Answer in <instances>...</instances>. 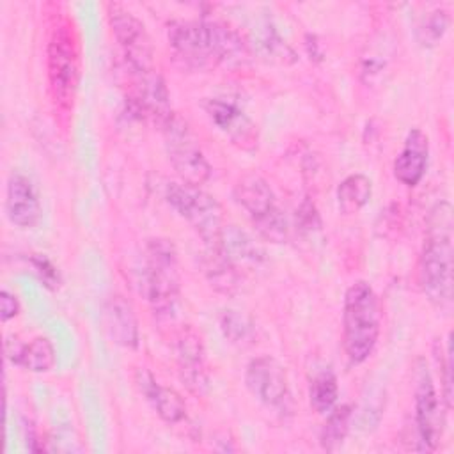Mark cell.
<instances>
[{"label": "cell", "instance_id": "obj_24", "mask_svg": "<svg viewBox=\"0 0 454 454\" xmlns=\"http://www.w3.org/2000/svg\"><path fill=\"white\" fill-rule=\"evenodd\" d=\"M218 323L223 337L229 339L232 344H243L250 340L254 335L252 321L239 310H232V309L223 310L218 317Z\"/></svg>", "mask_w": 454, "mask_h": 454}, {"label": "cell", "instance_id": "obj_2", "mask_svg": "<svg viewBox=\"0 0 454 454\" xmlns=\"http://www.w3.org/2000/svg\"><path fill=\"white\" fill-rule=\"evenodd\" d=\"M452 206L442 200L429 211L419 259V284L427 300L442 310L452 305Z\"/></svg>", "mask_w": 454, "mask_h": 454}, {"label": "cell", "instance_id": "obj_19", "mask_svg": "<svg viewBox=\"0 0 454 454\" xmlns=\"http://www.w3.org/2000/svg\"><path fill=\"white\" fill-rule=\"evenodd\" d=\"M5 356L30 372H48L55 365V348L48 337H34L28 344L18 339L5 342Z\"/></svg>", "mask_w": 454, "mask_h": 454}, {"label": "cell", "instance_id": "obj_27", "mask_svg": "<svg viewBox=\"0 0 454 454\" xmlns=\"http://www.w3.org/2000/svg\"><path fill=\"white\" fill-rule=\"evenodd\" d=\"M20 314V301L14 293L2 289L0 291V319L5 323Z\"/></svg>", "mask_w": 454, "mask_h": 454}, {"label": "cell", "instance_id": "obj_22", "mask_svg": "<svg viewBox=\"0 0 454 454\" xmlns=\"http://www.w3.org/2000/svg\"><path fill=\"white\" fill-rule=\"evenodd\" d=\"M349 420H351V408L349 404H340V406H333L330 411H328V417L323 424V429H321V447L328 452H333L337 450L348 431H349Z\"/></svg>", "mask_w": 454, "mask_h": 454}, {"label": "cell", "instance_id": "obj_12", "mask_svg": "<svg viewBox=\"0 0 454 454\" xmlns=\"http://www.w3.org/2000/svg\"><path fill=\"white\" fill-rule=\"evenodd\" d=\"M209 121L239 149L254 151L257 147L259 131L255 122L245 110L225 98H209L204 101Z\"/></svg>", "mask_w": 454, "mask_h": 454}, {"label": "cell", "instance_id": "obj_9", "mask_svg": "<svg viewBox=\"0 0 454 454\" xmlns=\"http://www.w3.org/2000/svg\"><path fill=\"white\" fill-rule=\"evenodd\" d=\"M106 14L114 37L122 51V57L131 74L156 71L154 46L145 25L121 4L110 2L106 5Z\"/></svg>", "mask_w": 454, "mask_h": 454}, {"label": "cell", "instance_id": "obj_7", "mask_svg": "<svg viewBox=\"0 0 454 454\" xmlns=\"http://www.w3.org/2000/svg\"><path fill=\"white\" fill-rule=\"evenodd\" d=\"M234 200L247 211L257 231L271 239L282 241L287 234V222L277 204L268 181L259 174H245L232 190Z\"/></svg>", "mask_w": 454, "mask_h": 454}, {"label": "cell", "instance_id": "obj_4", "mask_svg": "<svg viewBox=\"0 0 454 454\" xmlns=\"http://www.w3.org/2000/svg\"><path fill=\"white\" fill-rule=\"evenodd\" d=\"M380 300L371 284H351L342 305V346L349 364L358 365L371 356L380 337Z\"/></svg>", "mask_w": 454, "mask_h": 454}, {"label": "cell", "instance_id": "obj_13", "mask_svg": "<svg viewBox=\"0 0 454 454\" xmlns=\"http://www.w3.org/2000/svg\"><path fill=\"white\" fill-rule=\"evenodd\" d=\"M174 353L179 369V376L184 385L195 392L202 394L207 387L206 372V351L200 335L192 326H181L174 337Z\"/></svg>", "mask_w": 454, "mask_h": 454}, {"label": "cell", "instance_id": "obj_21", "mask_svg": "<svg viewBox=\"0 0 454 454\" xmlns=\"http://www.w3.org/2000/svg\"><path fill=\"white\" fill-rule=\"evenodd\" d=\"M337 397H339V385L333 371L330 367H325L319 372H316L309 387L310 406L317 413H328L335 406Z\"/></svg>", "mask_w": 454, "mask_h": 454}, {"label": "cell", "instance_id": "obj_14", "mask_svg": "<svg viewBox=\"0 0 454 454\" xmlns=\"http://www.w3.org/2000/svg\"><path fill=\"white\" fill-rule=\"evenodd\" d=\"M5 215L9 222L20 229H30L37 225L41 218V202L32 181L14 172L7 179L5 188Z\"/></svg>", "mask_w": 454, "mask_h": 454}, {"label": "cell", "instance_id": "obj_5", "mask_svg": "<svg viewBox=\"0 0 454 454\" xmlns=\"http://www.w3.org/2000/svg\"><path fill=\"white\" fill-rule=\"evenodd\" d=\"M46 66L51 101L59 110L67 112L73 105L80 78L78 44L67 20L59 21L51 28L46 46Z\"/></svg>", "mask_w": 454, "mask_h": 454}, {"label": "cell", "instance_id": "obj_20", "mask_svg": "<svg viewBox=\"0 0 454 454\" xmlns=\"http://www.w3.org/2000/svg\"><path fill=\"white\" fill-rule=\"evenodd\" d=\"M372 183L364 174H351L337 186V206L344 215L358 213L371 199Z\"/></svg>", "mask_w": 454, "mask_h": 454}, {"label": "cell", "instance_id": "obj_6", "mask_svg": "<svg viewBox=\"0 0 454 454\" xmlns=\"http://www.w3.org/2000/svg\"><path fill=\"white\" fill-rule=\"evenodd\" d=\"M165 202L200 236L206 248H213L223 229L220 202L200 186L168 181L163 186Z\"/></svg>", "mask_w": 454, "mask_h": 454}, {"label": "cell", "instance_id": "obj_18", "mask_svg": "<svg viewBox=\"0 0 454 454\" xmlns=\"http://www.w3.org/2000/svg\"><path fill=\"white\" fill-rule=\"evenodd\" d=\"M137 387L161 420L177 424L186 417V406L181 395L174 388L160 385L147 369L137 371Z\"/></svg>", "mask_w": 454, "mask_h": 454}, {"label": "cell", "instance_id": "obj_26", "mask_svg": "<svg viewBox=\"0 0 454 454\" xmlns=\"http://www.w3.org/2000/svg\"><path fill=\"white\" fill-rule=\"evenodd\" d=\"M32 266L35 270V273L41 277V280L50 286V287H55L59 286V273H57V268L43 255H35L32 257Z\"/></svg>", "mask_w": 454, "mask_h": 454}, {"label": "cell", "instance_id": "obj_3", "mask_svg": "<svg viewBox=\"0 0 454 454\" xmlns=\"http://www.w3.org/2000/svg\"><path fill=\"white\" fill-rule=\"evenodd\" d=\"M177 252L172 241L149 239L144 257L135 268L137 289L147 300L154 314L172 316L179 301Z\"/></svg>", "mask_w": 454, "mask_h": 454}, {"label": "cell", "instance_id": "obj_11", "mask_svg": "<svg viewBox=\"0 0 454 454\" xmlns=\"http://www.w3.org/2000/svg\"><path fill=\"white\" fill-rule=\"evenodd\" d=\"M245 385L268 410L280 415H289L293 411L287 374L277 358L270 355L252 358L245 369Z\"/></svg>", "mask_w": 454, "mask_h": 454}, {"label": "cell", "instance_id": "obj_17", "mask_svg": "<svg viewBox=\"0 0 454 454\" xmlns=\"http://www.w3.org/2000/svg\"><path fill=\"white\" fill-rule=\"evenodd\" d=\"M207 250H216L234 268L257 266L264 261L262 247L238 225H223L216 245Z\"/></svg>", "mask_w": 454, "mask_h": 454}, {"label": "cell", "instance_id": "obj_25", "mask_svg": "<svg viewBox=\"0 0 454 454\" xmlns=\"http://www.w3.org/2000/svg\"><path fill=\"white\" fill-rule=\"evenodd\" d=\"M436 358L440 362V371L443 372V399H445L447 408H450V404H452V378H450L452 360H450V342L449 340L445 344V351L443 353L436 346Z\"/></svg>", "mask_w": 454, "mask_h": 454}, {"label": "cell", "instance_id": "obj_8", "mask_svg": "<svg viewBox=\"0 0 454 454\" xmlns=\"http://www.w3.org/2000/svg\"><path fill=\"white\" fill-rule=\"evenodd\" d=\"M161 131L168 161L181 181L193 186L204 184L211 176V165L188 122L172 112L170 117L161 124Z\"/></svg>", "mask_w": 454, "mask_h": 454}, {"label": "cell", "instance_id": "obj_10", "mask_svg": "<svg viewBox=\"0 0 454 454\" xmlns=\"http://www.w3.org/2000/svg\"><path fill=\"white\" fill-rule=\"evenodd\" d=\"M413 420L417 431V450L433 452L440 445L445 424L442 411V399L434 390L433 378L422 358L415 365V390H413Z\"/></svg>", "mask_w": 454, "mask_h": 454}, {"label": "cell", "instance_id": "obj_23", "mask_svg": "<svg viewBox=\"0 0 454 454\" xmlns=\"http://www.w3.org/2000/svg\"><path fill=\"white\" fill-rule=\"evenodd\" d=\"M450 25V16L445 9H434L422 16V20L417 25V41L422 46H434L440 43V39L445 35L447 28Z\"/></svg>", "mask_w": 454, "mask_h": 454}, {"label": "cell", "instance_id": "obj_1", "mask_svg": "<svg viewBox=\"0 0 454 454\" xmlns=\"http://www.w3.org/2000/svg\"><path fill=\"white\" fill-rule=\"evenodd\" d=\"M168 44L183 67L206 71L245 60L248 46L232 27L215 20H181L168 25Z\"/></svg>", "mask_w": 454, "mask_h": 454}, {"label": "cell", "instance_id": "obj_15", "mask_svg": "<svg viewBox=\"0 0 454 454\" xmlns=\"http://www.w3.org/2000/svg\"><path fill=\"white\" fill-rule=\"evenodd\" d=\"M429 140L419 128H411L404 138L401 153L394 160V176L406 186H417L427 167Z\"/></svg>", "mask_w": 454, "mask_h": 454}, {"label": "cell", "instance_id": "obj_16", "mask_svg": "<svg viewBox=\"0 0 454 454\" xmlns=\"http://www.w3.org/2000/svg\"><path fill=\"white\" fill-rule=\"evenodd\" d=\"M103 325L115 344L128 349H135L138 346L137 314L124 296L114 294L106 300L103 307Z\"/></svg>", "mask_w": 454, "mask_h": 454}]
</instances>
